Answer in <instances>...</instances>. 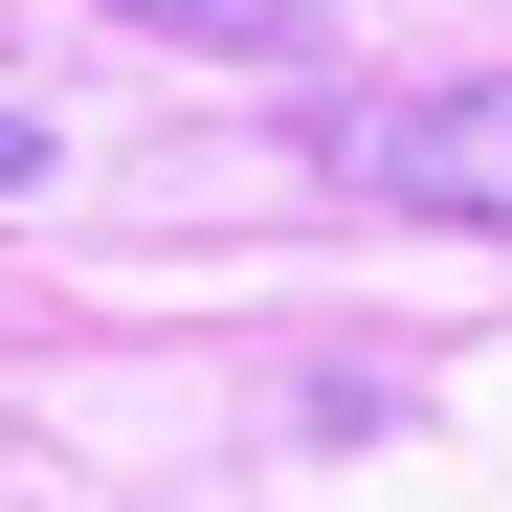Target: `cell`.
I'll return each instance as SVG.
<instances>
[{
	"label": "cell",
	"instance_id": "6da1fadb",
	"mask_svg": "<svg viewBox=\"0 0 512 512\" xmlns=\"http://www.w3.org/2000/svg\"><path fill=\"white\" fill-rule=\"evenodd\" d=\"M379 201H423V223H512V67L490 90H401V112H357L334 134Z\"/></svg>",
	"mask_w": 512,
	"mask_h": 512
},
{
	"label": "cell",
	"instance_id": "7a4b0ae2",
	"mask_svg": "<svg viewBox=\"0 0 512 512\" xmlns=\"http://www.w3.org/2000/svg\"><path fill=\"white\" fill-rule=\"evenodd\" d=\"M134 23H223V45H268V23H312V0H134Z\"/></svg>",
	"mask_w": 512,
	"mask_h": 512
},
{
	"label": "cell",
	"instance_id": "3957f363",
	"mask_svg": "<svg viewBox=\"0 0 512 512\" xmlns=\"http://www.w3.org/2000/svg\"><path fill=\"white\" fill-rule=\"evenodd\" d=\"M23 179H45V134H23V112H0V201H23Z\"/></svg>",
	"mask_w": 512,
	"mask_h": 512
}]
</instances>
